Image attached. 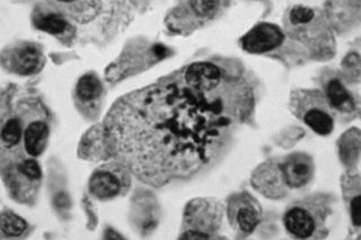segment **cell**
<instances>
[{
	"label": "cell",
	"instance_id": "52a82bcc",
	"mask_svg": "<svg viewBox=\"0 0 361 240\" xmlns=\"http://www.w3.org/2000/svg\"><path fill=\"white\" fill-rule=\"evenodd\" d=\"M324 221L323 212L312 204L291 206L283 217L288 234L298 239L323 237Z\"/></svg>",
	"mask_w": 361,
	"mask_h": 240
},
{
	"label": "cell",
	"instance_id": "277c9868",
	"mask_svg": "<svg viewBox=\"0 0 361 240\" xmlns=\"http://www.w3.org/2000/svg\"><path fill=\"white\" fill-rule=\"evenodd\" d=\"M293 105L297 115L305 125L319 136H329L334 130V116L327 105L323 94L319 91H304L293 95Z\"/></svg>",
	"mask_w": 361,
	"mask_h": 240
},
{
	"label": "cell",
	"instance_id": "7c38bea8",
	"mask_svg": "<svg viewBox=\"0 0 361 240\" xmlns=\"http://www.w3.org/2000/svg\"><path fill=\"white\" fill-rule=\"evenodd\" d=\"M281 172L289 189H302L313 179L315 165L310 156L296 153L282 161Z\"/></svg>",
	"mask_w": 361,
	"mask_h": 240
},
{
	"label": "cell",
	"instance_id": "2e32d148",
	"mask_svg": "<svg viewBox=\"0 0 361 240\" xmlns=\"http://www.w3.org/2000/svg\"><path fill=\"white\" fill-rule=\"evenodd\" d=\"M24 138V122L20 113L4 119L1 127V153L8 151V155L15 153V148L20 147Z\"/></svg>",
	"mask_w": 361,
	"mask_h": 240
},
{
	"label": "cell",
	"instance_id": "8992f818",
	"mask_svg": "<svg viewBox=\"0 0 361 240\" xmlns=\"http://www.w3.org/2000/svg\"><path fill=\"white\" fill-rule=\"evenodd\" d=\"M180 84L188 88L192 93L199 94L214 103H224L216 99V91L219 94L223 91L224 74L217 65L212 63H195L188 65L183 74L175 78ZM225 106V105H224Z\"/></svg>",
	"mask_w": 361,
	"mask_h": 240
},
{
	"label": "cell",
	"instance_id": "6da1fadb",
	"mask_svg": "<svg viewBox=\"0 0 361 240\" xmlns=\"http://www.w3.org/2000/svg\"><path fill=\"white\" fill-rule=\"evenodd\" d=\"M225 106L161 80L116 101L103 125L107 151L142 183L163 187L195 175L229 136Z\"/></svg>",
	"mask_w": 361,
	"mask_h": 240
},
{
	"label": "cell",
	"instance_id": "5b68a950",
	"mask_svg": "<svg viewBox=\"0 0 361 240\" xmlns=\"http://www.w3.org/2000/svg\"><path fill=\"white\" fill-rule=\"evenodd\" d=\"M130 184V170L120 161H116L96 168L90 176L88 189L97 200L110 201L126 194Z\"/></svg>",
	"mask_w": 361,
	"mask_h": 240
},
{
	"label": "cell",
	"instance_id": "9a60e30c",
	"mask_svg": "<svg viewBox=\"0 0 361 240\" xmlns=\"http://www.w3.org/2000/svg\"><path fill=\"white\" fill-rule=\"evenodd\" d=\"M324 95L331 110L338 113H353L355 110V101L353 94L336 78L329 80L324 85ZM334 113V112H333Z\"/></svg>",
	"mask_w": 361,
	"mask_h": 240
},
{
	"label": "cell",
	"instance_id": "7a4b0ae2",
	"mask_svg": "<svg viewBox=\"0 0 361 240\" xmlns=\"http://www.w3.org/2000/svg\"><path fill=\"white\" fill-rule=\"evenodd\" d=\"M18 113L24 122L23 148L28 157H39L44 153L50 136L47 110L39 99L28 97L18 105Z\"/></svg>",
	"mask_w": 361,
	"mask_h": 240
},
{
	"label": "cell",
	"instance_id": "3957f363",
	"mask_svg": "<svg viewBox=\"0 0 361 240\" xmlns=\"http://www.w3.org/2000/svg\"><path fill=\"white\" fill-rule=\"evenodd\" d=\"M225 1H184L175 7L166 18L173 32L188 34L214 20L225 7Z\"/></svg>",
	"mask_w": 361,
	"mask_h": 240
},
{
	"label": "cell",
	"instance_id": "ba28073f",
	"mask_svg": "<svg viewBox=\"0 0 361 240\" xmlns=\"http://www.w3.org/2000/svg\"><path fill=\"white\" fill-rule=\"evenodd\" d=\"M221 219L218 203L210 202L208 200H197L190 206L189 210H186L184 222L189 225V228L182 239H208L209 232H214L218 228Z\"/></svg>",
	"mask_w": 361,
	"mask_h": 240
},
{
	"label": "cell",
	"instance_id": "e0dca14e",
	"mask_svg": "<svg viewBox=\"0 0 361 240\" xmlns=\"http://www.w3.org/2000/svg\"><path fill=\"white\" fill-rule=\"evenodd\" d=\"M35 27L56 37H67L73 29L71 23L59 13L39 15L35 20Z\"/></svg>",
	"mask_w": 361,
	"mask_h": 240
},
{
	"label": "cell",
	"instance_id": "ac0fdd59",
	"mask_svg": "<svg viewBox=\"0 0 361 240\" xmlns=\"http://www.w3.org/2000/svg\"><path fill=\"white\" fill-rule=\"evenodd\" d=\"M27 230V223L13 212H3L1 215V232L6 237H20Z\"/></svg>",
	"mask_w": 361,
	"mask_h": 240
},
{
	"label": "cell",
	"instance_id": "4fadbf2b",
	"mask_svg": "<svg viewBox=\"0 0 361 240\" xmlns=\"http://www.w3.org/2000/svg\"><path fill=\"white\" fill-rule=\"evenodd\" d=\"M253 187L269 198H279L287 194L289 187L282 175L280 164L261 165L252 176Z\"/></svg>",
	"mask_w": 361,
	"mask_h": 240
},
{
	"label": "cell",
	"instance_id": "30bf717a",
	"mask_svg": "<svg viewBox=\"0 0 361 240\" xmlns=\"http://www.w3.org/2000/svg\"><path fill=\"white\" fill-rule=\"evenodd\" d=\"M42 50L30 42H20L3 53V65L9 72L30 76L37 74L44 67Z\"/></svg>",
	"mask_w": 361,
	"mask_h": 240
},
{
	"label": "cell",
	"instance_id": "9c48e42d",
	"mask_svg": "<svg viewBox=\"0 0 361 240\" xmlns=\"http://www.w3.org/2000/svg\"><path fill=\"white\" fill-rule=\"evenodd\" d=\"M261 217V206L248 193H238L231 196L227 206V217L231 228L240 236L252 234L259 226Z\"/></svg>",
	"mask_w": 361,
	"mask_h": 240
},
{
	"label": "cell",
	"instance_id": "8fae6325",
	"mask_svg": "<svg viewBox=\"0 0 361 240\" xmlns=\"http://www.w3.org/2000/svg\"><path fill=\"white\" fill-rule=\"evenodd\" d=\"M285 42V34L279 26L272 23H259L254 26L242 39L245 51L254 54H264L274 51Z\"/></svg>",
	"mask_w": 361,
	"mask_h": 240
},
{
	"label": "cell",
	"instance_id": "5bb4252c",
	"mask_svg": "<svg viewBox=\"0 0 361 240\" xmlns=\"http://www.w3.org/2000/svg\"><path fill=\"white\" fill-rule=\"evenodd\" d=\"M104 88L99 77L94 74H86L79 78L75 88V101L80 112L95 113L99 108Z\"/></svg>",
	"mask_w": 361,
	"mask_h": 240
},
{
	"label": "cell",
	"instance_id": "d6986e66",
	"mask_svg": "<svg viewBox=\"0 0 361 240\" xmlns=\"http://www.w3.org/2000/svg\"><path fill=\"white\" fill-rule=\"evenodd\" d=\"M351 215H353V220L355 226L360 225V196L353 198L351 203Z\"/></svg>",
	"mask_w": 361,
	"mask_h": 240
}]
</instances>
